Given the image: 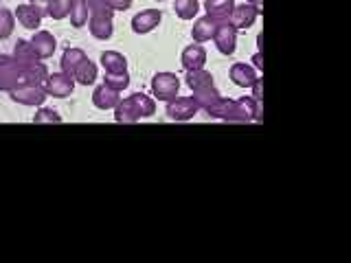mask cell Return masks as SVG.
Returning a JSON list of instances; mask_svg holds the SVG:
<instances>
[{
	"instance_id": "6da1fadb",
	"label": "cell",
	"mask_w": 351,
	"mask_h": 263,
	"mask_svg": "<svg viewBox=\"0 0 351 263\" xmlns=\"http://www.w3.org/2000/svg\"><path fill=\"white\" fill-rule=\"evenodd\" d=\"M206 112L215 118L230 121V123H248V121H255L257 101L252 97H241L237 101L222 97L211 110H206Z\"/></svg>"
},
{
	"instance_id": "7a4b0ae2",
	"label": "cell",
	"mask_w": 351,
	"mask_h": 263,
	"mask_svg": "<svg viewBox=\"0 0 351 263\" xmlns=\"http://www.w3.org/2000/svg\"><path fill=\"white\" fill-rule=\"evenodd\" d=\"M112 16L114 11L106 0H88V27L97 40H108L112 36Z\"/></svg>"
},
{
	"instance_id": "3957f363",
	"label": "cell",
	"mask_w": 351,
	"mask_h": 263,
	"mask_svg": "<svg viewBox=\"0 0 351 263\" xmlns=\"http://www.w3.org/2000/svg\"><path fill=\"white\" fill-rule=\"evenodd\" d=\"M180 90V79L173 73H158L152 79V92L158 97V101H171L178 97Z\"/></svg>"
},
{
	"instance_id": "277c9868",
	"label": "cell",
	"mask_w": 351,
	"mask_h": 263,
	"mask_svg": "<svg viewBox=\"0 0 351 263\" xmlns=\"http://www.w3.org/2000/svg\"><path fill=\"white\" fill-rule=\"evenodd\" d=\"M9 95L16 103H22V105H42L44 99L49 97L42 86H33L27 82H20L14 90H9Z\"/></svg>"
},
{
	"instance_id": "5b68a950",
	"label": "cell",
	"mask_w": 351,
	"mask_h": 263,
	"mask_svg": "<svg viewBox=\"0 0 351 263\" xmlns=\"http://www.w3.org/2000/svg\"><path fill=\"white\" fill-rule=\"evenodd\" d=\"M22 82V71L14 58L9 55H0V90H14Z\"/></svg>"
},
{
	"instance_id": "8992f818",
	"label": "cell",
	"mask_w": 351,
	"mask_h": 263,
	"mask_svg": "<svg viewBox=\"0 0 351 263\" xmlns=\"http://www.w3.org/2000/svg\"><path fill=\"white\" fill-rule=\"evenodd\" d=\"M44 90H47L49 97L66 99V97H71L75 90V79L66 73H53V75H49L47 84H44Z\"/></svg>"
},
{
	"instance_id": "52a82bcc",
	"label": "cell",
	"mask_w": 351,
	"mask_h": 263,
	"mask_svg": "<svg viewBox=\"0 0 351 263\" xmlns=\"http://www.w3.org/2000/svg\"><path fill=\"white\" fill-rule=\"evenodd\" d=\"M197 108L195 101L191 97H176L171 101H167V116L171 121H189L197 114Z\"/></svg>"
},
{
	"instance_id": "ba28073f",
	"label": "cell",
	"mask_w": 351,
	"mask_h": 263,
	"mask_svg": "<svg viewBox=\"0 0 351 263\" xmlns=\"http://www.w3.org/2000/svg\"><path fill=\"white\" fill-rule=\"evenodd\" d=\"M213 42L222 55H233L235 44H237V29L230 27L228 22H217L215 33H213Z\"/></svg>"
},
{
	"instance_id": "9c48e42d",
	"label": "cell",
	"mask_w": 351,
	"mask_h": 263,
	"mask_svg": "<svg viewBox=\"0 0 351 263\" xmlns=\"http://www.w3.org/2000/svg\"><path fill=\"white\" fill-rule=\"evenodd\" d=\"M47 14L44 11V7L42 5H38V3H25V5H18V9H16V20L20 22L22 27L25 29H31V31H36L38 27H40V22H42V16Z\"/></svg>"
},
{
	"instance_id": "30bf717a",
	"label": "cell",
	"mask_w": 351,
	"mask_h": 263,
	"mask_svg": "<svg viewBox=\"0 0 351 263\" xmlns=\"http://www.w3.org/2000/svg\"><path fill=\"white\" fill-rule=\"evenodd\" d=\"M259 16V11L244 3V5H235L233 11H230V16H228V25L233 27V29H250L252 25H255V20Z\"/></svg>"
},
{
	"instance_id": "8fae6325",
	"label": "cell",
	"mask_w": 351,
	"mask_h": 263,
	"mask_svg": "<svg viewBox=\"0 0 351 263\" xmlns=\"http://www.w3.org/2000/svg\"><path fill=\"white\" fill-rule=\"evenodd\" d=\"M31 47L33 51H36L38 60H49L51 55L55 53V49H58V42H55L53 33L49 31H36L31 38Z\"/></svg>"
},
{
	"instance_id": "7c38bea8",
	"label": "cell",
	"mask_w": 351,
	"mask_h": 263,
	"mask_svg": "<svg viewBox=\"0 0 351 263\" xmlns=\"http://www.w3.org/2000/svg\"><path fill=\"white\" fill-rule=\"evenodd\" d=\"M162 20V14L158 9H145L132 18V31L134 33H149L154 31Z\"/></svg>"
},
{
	"instance_id": "4fadbf2b",
	"label": "cell",
	"mask_w": 351,
	"mask_h": 263,
	"mask_svg": "<svg viewBox=\"0 0 351 263\" xmlns=\"http://www.w3.org/2000/svg\"><path fill=\"white\" fill-rule=\"evenodd\" d=\"M138 118H141V114H138L134 101H132V97L119 99V103L114 105V121H117V123L132 125V123H136Z\"/></svg>"
},
{
	"instance_id": "5bb4252c",
	"label": "cell",
	"mask_w": 351,
	"mask_h": 263,
	"mask_svg": "<svg viewBox=\"0 0 351 263\" xmlns=\"http://www.w3.org/2000/svg\"><path fill=\"white\" fill-rule=\"evenodd\" d=\"M204 62H206V51L200 42L191 44L182 51V66L184 71H195V68H204Z\"/></svg>"
},
{
	"instance_id": "9a60e30c",
	"label": "cell",
	"mask_w": 351,
	"mask_h": 263,
	"mask_svg": "<svg viewBox=\"0 0 351 263\" xmlns=\"http://www.w3.org/2000/svg\"><path fill=\"white\" fill-rule=\"evenodd\" d=\"M235 7V0H204L206 16L215 22H228L230 11Z\"/></svg>"
},
{
	"instance_id": "2e32d148",
	"label": "cell",
	"mask_w": 351,
	"mask_h": 263,
	"mask_svg": "<svg viewBox=\"0 0 351 263\" xmlns=\"http://www.w3.org/2000/svg\"><path fill=\"white\" fill-rule=\"evenodd\" d=\"M119 92L112 90L110 86L101 84V86H97L95 88V92H93V103L99 108V110H112L117 103H119Z\"/></svg>"
},
{
	"instance_id": "e0dca14e",
	"label": "cell",
	"mask_w": 351,
	"mask_h": 263,
	"mask_svg": "<svg viewBox=\"0 0 351 263\" xmlns=\"http://www.w3.org/2000/svg\"><path fill=\"white\" fill-rule=\"evenodd\" d=\"M230 79H233V84L239 88H250L257 79V73L248 64H233V68H230Z\"/></svg>"
},
{
	"instance_id": "ac0fdd59",
	"label": "cell",
	"mask_w": 351,
	"mask_h": 263,
	"mask_svg": "<svg viewBox=\"0 0 351 263\" xmlns=\"http://www.w3.org/2000/svg\"><path fill=\"white\" fill-rule=\"evenodd\" d=\"M49 79V68L44 66L42 62H36V64H29L22 68V82H27V84H33V86H42L47 84Z\"/></svg>"
},
{
	"instance_id": "d6986e66",
	"label": "cell",
	"mask_w": 351,
	"mask_h": 263,
	"mask_svg": "<svg viewBox=\"0 0 351 263\" xmlns=\"http://www.w3.org/2000/svg\"><path fill=\"white\" fill-rule=\"evenodd\" d=\"M193 101H195V105L200 108V110H211L219 99H222V95H219L217 90H215V86H206V88H197V90H193Z\"/></svg>"
},
{
	"instance_id": "ffe728a7",
	"label": "cell",
	"mask_w": 351,
	"mask_h": 263,
	"mask_svg": "<svg viewBox=\"0 0 351 263\" xmlns=\"http://www.w3.org/2000/svg\"><path fill=\"white\" fill-rule=\"evenodd\" d=\"M14 60L20 66V71L25 68V66H29V64L40 62L36 51H33V47H31V42H27V40H18L16 49H14Z\"/></svg>"
},
{
	"instance_id": "44dd1931",
	"label": "cell",
	"mask_w": 351,
	"mask_h": 263,
	"mask_svg": "<svg viewBox=\"0 0 351 263\" xmlns=\"http://www.w3.org/2000/svg\"><path fill=\"white\" fill-rule=\"evenodd\" d=\"M215 27H217V22L213 18H200V20H195V25L191 29V36L195 42H206V40H213V33H215Z\"/></svg>"
},
{
	"instance_id": "7402d4cb",
	"label": "cell",
	"mask_w": 351,
	"mask_h": 263,
	"mask_svg": "<svg viewBox=\"0 0 351 263\" xmlns=\"http://www.w3.org/2000/svg\"><path fill=\"white\" fill-rule=\"evenodd\" d=\"M84 60H88V58H86V53H84L82 49H66L64 55H62V73H66V75H71V77H73L75 68H77V66H80Z\"/></svg>"
},
{
	"instance_id": "603a6c76",
	"label": "cell",
	"mask_w": 351,
	"mask_h": 263,
	"mask_svg": "<svg viewBox=\"0 0 351 263\" xmlns=\"http://www.w3.org/2000/svg\"><path fill=\"white\" fill-rule=\"evenodd\" d=\"M73 79H75L77 84H82V86H90V84H95V79H97V66H95L90 60H84V62L75 68Z\"/></svg>"
},
{
	"instance_id": "cb8c5ba5",
	"label": "cell",
	"mask_w": 351,
	"mask_h": 263,
	"mask_svg": "<svg viewBox=\"0 0 351 263\" xmlns=\"http://www.w3.org/2000/svg\"><path fill=\"white\" fill-rule=\"evenodd\" d=\"M101 66L106 73H119V71H128V60L117 51H106L101 55Z\"/></svg>"
},
{
	"instance_id": "d4e9b609",
	"label": "cell",
	"mask_w": 351,
	"mask_h": 263,
	"mask_svg": "<svg viewBox=\"0 0 351 263\" xmlns=\"http://www.w3.org/2000/svg\"><path fill=\"white\" fill-rule=\"evenodd\" d=\"M186 86L191 90H197V88H206L213 86V75L204 71V68H195V71H186Z\"/></svg>"
},
{
	"instance_id": "484cf974",
	"label": "cell",
	"mask_w": 351,
	"mask_h": 263,
	"mask_svg": "<svg viewBox=\"0 0 351 263\" xmlns=\"http://www.w3.org/2000/svg\"><path fill=\"white\" fill-rule=\"evenodd\" d=\"M71 22L75 29H82L88 22V0H71Z\"/></svg>"
},
{
	"instance_id": "4316f807",
	"label": "cell",
	"mask_w": 351,
	"mask_h": 263,
	"mask_svg": "<svg viewBox=\"0 0 351 263\" xmlns=\"http://www.w3.org/2000/svg\"><path fill=\"white\" fill-rule=\"evenodd\" d=\"M44 11H47V16L53 18V20H62L69 16L71 11V0H47V5H44Z\"/></svg>"
},
{
	"instance_id": "83f0119b",
	"label": "cell",
	"mask_w": 351,
	"mask_h": 263,
	"mask_svg": "<svg viewBox=\"0 0 351 263\" xmlns=\"http://www.w3.org/2000/svg\"><path fill=\"white\" fill-rule=\"evenodd\" d=\"M173 9L180 20H191L197 16V11H200V3H197V0H176Z\"/></svg>"
},
{
	"instance_id": "f1b7e54d",
	"label": "cell",
	"mask_w": 351,
	"mask_h": 263,
	"mask_svg": "<svg viewBox=\"0 0 351 263\" xmlns=\"http://www.w3.org/2000/svg\"><path fill=\"white\" fill-rule=\"evenodd\" d=\"M132 101H134V105H136V110H138L141 118H143V116H152L154 112H156V103H154V99L147 97V95L134 92V95H132Z\"/></svg>"
},
{
	"instance_id": "f546056e",
	"label": "cell",
	"mask_w": 351,
	"mask_h": 263,
	"mask_svg": "<svg viewBox=\"0 0 351 263\" xmlns=\"http://www.w3.org/2000/svg\"><path fill=\"white\" fill-rule=\"evenodd\" d=\"M106 86H110L112 90L121 92V90H125V88L130 86V75L128 71H119V73H106Z\"/></svg>"
},
{
	"instance_id": "4dcf8cb0",
	"label": "cell",
	"mask_w": 351,
	"mask_h": 263,
	"mask_svg": "<svg viewBox=\"0 0 351 263\" xmlns=\"http://www.w3.org/2000/svg\"><path fill=\"white\" fill-rule=\"evenodd\" d=\"M16 27V16L9 9H0V40H7Z\"/></svg>"
},
{
	"instance_id": "1f68e13d",
	"label": "cell",
	"mask_w": 351,
	"mask_h": 263,
	"mask_svg": "<svg viewBox=\"0 0 351 263\" xmlns=\"http://www.w3.org/2000/svg\"><path fill=\"white\" fill-rule=\"evenodd\" d=\"M33 123L36 125H44V123H49V125H58L62 123V116L55 112V110H49V108H42L36 112V116H33Z\"/></svg>"
},
{
	"instance_id": "d6a6232c",
	"label": "cell",
	"mask_w": 351,
	"mask_h": 263,
	"mask_svg": "<svg viewBox=\"0 0 351 263\" xmlns=\"http://www.w3.org/2000/svg\"><path fill=\"white\" fill-rule=\"evenodd\" d=\"M252 88V99H255V101H263V79H255V84L250 86Z\"/></svg>"
},
{
	"instance_id": "836d02e7",
	"label": "cell",
	"mask_w": 351,
	"mask_h": 263,
	"mask_svg": "<svg viewBox=\"0 0 351 263\" xmlns=\"http://www.w3.org/2000/svg\"><path fill=\"white\" fill-rule=\"evenodd\" d=\"M106 3L110 5V9L112 11H125V9H130V0H106Z\"/></svg>"
},
{
	"instance_id": "e575fe53",
	"label": "cell",
	"mask_w": 351,
	"mask_h": 263,
	"mask_svg": "<svg viewBox=\"0 0 351 263\" xmlns=\"http://www.w3.org/2000/svg\"><path fill=\"white\" fill-rule=\"evenodd\" d=\"M252 64H255V68L263 71V55L261 53H255V58H252Z\"/></svg>"
},
{
	"instance_id": "d590c367",
	"label": "cell",
	"mask_w": 351,
	"mask_h": 263,
	"mask_svg": "<svg viewBox=\"0 0 351 263\" xmlns=\"http://www.w3.org/2000/svg\"><path fill=\"white\" fill-rule=\"evenodd\" d=\"M246 3H248V5H252V7H255V9L259 11V14H261V11H263V0H246Z\"/></svg>"
},
{
	"instance_id": "8d00e7d4",
	"label": "cell",
	"mask_w": 351,
	"mask_h": 263,
	"mask_svg": "<svg viewBox=\"0 0 351 263\" xmlns=\"http://www.w3.org/2000/svg\"><path fill=\"white\" fill-rule=\"evenodd\" d=\"M27 3H40V0H27ZM44 5H47V0H42Z\"/></svg>"
},
{
	"instance_id": "74e56055",
	"label": "cell",
	"mask_w": 351,
	"mask_h": 263,
	"mask_svg": "<svg viewBox=\"0 0 351 263\" xmlns=\"http://www.w3.org/2000/svg\"><path fill=\"white\" fill-rule=\"evenodd\" d=\"M130 3H132V0H130Z\"/></svg>"
}]
</instances>
